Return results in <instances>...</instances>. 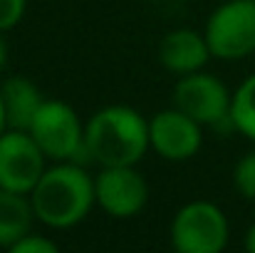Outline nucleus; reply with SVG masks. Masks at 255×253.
I'll use <instances>...</instances> for the list:
<instances>
[{
	"label": "nucleus",
	"mask_w": 255,
	"mask_h": 253,
	"mask_svg": "<svg viewBox=\"0 0 255 253\" xmlns=\"http://www.w3.org/2000/svg\"><path fill=\"white\" fill-rule=\"evenodd\" d=\"M231 119L238 132L255 142V75L238 87L231 102Z\"/></svg>",
	"instance_id": "nucleus-13"
},
{
	"label": "nucleus",
	"mask_w": 255,
	"mask_h": 253,
	"mask_svg": "<svg viewBox=\"0 0 255 253\" xmlns=\"http://www.w3.org/2000/svg\"><path fill=\"white\" fill-rule=\"evenodd\" d=\"M173 102L181 112L193 117L201 124H221L223 119H231V102L228 87L213 75H198L191 72L183 77L173 89Z\"/></svg>",
	"instance_id": "nucleus-7"
},
{
	"label": "nucleus",
	"mask_w": 255,
	"mask_h": 253,
	"mask_svg": "<svg viewBox=\"0 0 255 253\" xmlns=\"http://www.w3.org/2000/svg\"><path fill=\"white\" fill-rule=\"evenodd\" d=\"M94 201V181L77 164H60L45 171L30 191L35 216L52 229H70L80 224Z\"/></svg>",
	"instance_id": "nucleus-2"
},
{
	"label": "nucleus",
	"mask_w": 255,
	"mask_h": 253,
	"mask_svg": "<svg viewBox=\"0 0 255 253\" xmlns=\"http://www.w3.org/2000/svg\"><path fill=\"white\" fill-rule=\"evenodd\" d=\"M85 144L102 167H134L151 144L149 124L131 107H104L89 119Z\"/></svg>",
	"instance_id": "nucleus-1"
},
{
	"label": "nucleus",
	"mask_w": 255,
	"mask_h": 253,
	"mask_svg": "<svg viewBox=\"0 0 255 253\" xmlns=\"http://www.w3.org/2000/svg\"><path fill=\"white\" fill-rule=\"evenodd\" d=\"M213 57L241 60L255 50V0H231L221 5L206 25Z\"/></svg>",
	"instance_id": "nucleus-5"
},
{
	"label": "nucleus",
	"mask_w": 255,
	"mask_h": 253,
	"mask_svg": "<svg viewBox=\"0 0 255 253\" xmlns=\"http://www.w3.org/2000/svg\"><path fill=\"white\" fill-rule=\"evenodd\" d=\"M5 124H7V119H5V104H2V94H0V134L5 132Z\"/></svg>",
	"instance_id": "nucleus-19"
},
{
	"label": "nucleus",
	"mask_w": 255,
	"mask_h": 253,
	"mask_svg": "<svg viewBox=\"0 0 255 253\" xmlns=\"http://www.w3.org/2000/svg\"><path fill=\"white\" fill-rule=\"evenodd\" d=\"M171 244L178 253H218L228 244V221L216 204L193 201L176 214Z\"/></svg>",
	"instance_id": "nucleus-4"
},
{
	"label": "nucleus",
	"mask_w": 255,
	"mask_h": 253,
	"mask_svg": "<svg viewBox=\"0 0 255 253\" xmlns=\"http://www.w3.org/2000/svg\"><path fill=\"white\" fill-rule=\"evenodd\" d=\"M246 249L251 253H255V224L248 229V236H246Z\"/></svg>",
	"instance_id": "nucleus-17"
},
{
	"label": "nucleus",
	"mask_w": 255,
	"mask_h": 253,
	"mask_svg": "<svg viewBox=\"0 0 255 253\" xmlns=\"http://www.w3.org/2000/svg\"><path fill=\"white\" fill-rule=\"evenodd\" d=\"M32 214V204L25 201L22 194L0 186V246L10 249L22 236H27Z\"/></svg>",
	"instance_id": "nucleus-12"
},
{
	"label": "nucleus",
	"mask_w": 255,
	"mask_h": 253,
	"mask_svg": "<svg viewBox=\"0 0 255 253\" xmlns=\"http://www.w3.org/2000/svg\"><path fill=\"white\" fill-rule=\"evenodd\" d=\"M2 104H5V119L10 129H30L35 114L42 107L40 89L30 82L27 77H7L5 84L0 87Z\"/></svg>",
	"instance_id": "nucleus-11"
},
{
	"label": "nucleus",
	"mask_w": 255,
	"mask_h": 253,
	"mask_svg": "<svg viewBox=\"0 0 255 253\" xmlns=\"http://www.w3.org/2000/svg\"><path fill=\"white\" fill-rule=\"evenodd\" d=\"M233 179H236L238 191L255 201V154H248L238 162V167L233 171Z\"/></svg>",
	"instance_id": "nucleus-14"
},
{
	"label": "nucleus",
	"mask_w": 255,
	"mask_h": 253,
	"mask_svg": "<svg viewBox=\"0 0 255 253\" xmlns=\"http://www.w3.org/2000/svg\"><path fill=\"white\" fill-rule=\"evenodd\" d=\"M97 204L114 219L136 216L149 199V186L131 167H104L94 181Z\"/></svg>",
	"instance_id": "nucleus-8"
},
{
	"label": "nucleus",
	"mask_w": 255,
	"mask_h": 253,
	"mask_svg": "<svg viewBox=\"0 0 255 253\" xmlns=\"http://www.w3.org/2000/svg\"><path fill=\"white\" fill-rule=\"evenodd\" d=\"M149 139L151 147L164 159L171 162L191 159L201 149V122H196L178 107L159 112L149 122Z\"/></svg>",
	"instance_id": "nucleus-9"
},
{
	"label": "nucleus",
	"mask_w": 255,
	"mask_h": 253,
	"mask_svg": "<svg viewBox=\"0 0 255 253\" xmlns=\"http://www.w3.org/2000/svg\"><path fill=\"white\" fill-rule=\"evenodd\" d=\"M27 132L35 137V142L50 159L57 162L92 159L87 152L85 132L77 112L60 99H45Z\"/></svg>",
	"instance_id": "nucleus-3"
},
{
	"label": "nucleus",
	"mask_w": 255,
	"mask_h": 253,
	"mask_svg": "<svg viewBox=\"0 0 255 253\" xmlns=\"http://www.w3.org/2000/svg\"><path fill=\"white\" fill-rule=\"evenodd\" d=\"M211 57V47L206 35L196 30H173L159 45V60L171 72L191 75L198 72Z\"/></svg>",
	"instance_id": "nucleus-10"
},
{
	"label": "nucleus",
	"mask_w": 255,
	"mask_h": 253,
	"mask_svg": "<svg viewBox=\"0 0 255 253\" xmlns=\"http://www.w3.org/2000/svg\"><path fill=\"white\" fill-rule=\"evenodd\" d=\"M25 15V0H0V32L15 27Z\"/></svg>",
	"instance_id": "nucleus-16"
},
{
	"label": "nucleus",
	"mask_w": 255,
	"mask_h": 253,
	"mask_svg": "<svg viewBox=\"0 0 255 253\" xmlns=\"http://www.w3.org/2000/svg\"><path fill=\"white\" fill-rule=\"evenodd\" d=\"M5 62H7V45H5V40L0 35V70L5 67Z\"/></svg>",
	"instance_id": "nucleus-18"
},
{
	"label": "nucleus",
	"mask_w": 255,
	"mask_h": 253,
	"mask_svg": "<svg viewBox=\"0 0 255 253\" xmlns=\"http://www.w3.org/2000/svg\"><path fill=\"white\" fill-rule=\"evenodd\" d=\"M10 251L12 253H57V244H52L50 239L27 234V236H22L17 244H12Z\"/></svg>",
	"instance_id": "nucleus-15"
},
{
	"label": "nucleus",
	"mask_w": 255,
	"mask_h": 253,
	"mask_svg": "<svg viewBox=\"0 0 255 253\" xmlns=\"http://www.w3.org/2000/svg\"><path fill=\"white\" fill-rule=\"evenodd\" d=\"M45 174V152L25 129L0 134V186L30 194Z\"/></svg>",
	"instance_id": "nucleus-6"
}]
</instances>
